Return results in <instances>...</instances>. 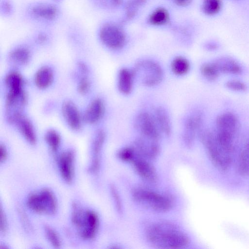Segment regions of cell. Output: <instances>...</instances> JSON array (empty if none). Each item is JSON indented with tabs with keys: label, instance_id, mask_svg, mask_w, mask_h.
<instances>
[{
	"label": "cell",
	"instance_id": "16",
	"mask_svg": "<svg viewBox=\"0 0 249 249\" xmlns=\"http://www.w3.org/2000/svg\"><path fill=\"white\" fill-rule=\"evenodd\" d=\"M106 134L102 130H99L93 140L92 144V156L89 170L92 173L97 172L100 164L102 149L105 140Z\"/></svg>",
	"mask_w": 249,
	"mask_h": 249
},
{
	"label": "cell",
	"instance_id": "21",
	"mask_svg": "<svg viewBox=\"0 0 249 249\" xmlns=\"http://www.w3.org/2000/svg\"><path fill=\"white\" fill-rule=\"evenodd\" d=\"M10 60L19 64H26L30 60L31 52L25 44H19L13 48L9 53Z\"/></svg>",
	"mask_w": 249,
	"mask_h": 249
},
{
	"label": "cell",
	"instance_id": "8",
	"mask_svg": "<svg viewBox=\"0 0 249 249\" xmlns=\"http://www.w3.org/2000/svg\"><path fill=\"white\" fill-rule=\"evenodd\" d=\"M27 204L31 210L38 213L52 214L57 209L56 198L47 189L31 194L27 198Z\"/></svg>",
	"mask_w": 249,
	"mask_h": 249
},
{
	"label": "cell",
	"instance_id": "24",
	"mask_svg": "<svg viewBox=\"0 0 249 249\" xmlns=\"http://www.w3.org/2000/svg\"><path fill=\"white\" fill-rule=\"evenodd\" d=\"M53 33L52 28L37 27L32 33L31 38L35 44L44 46L52 41Z\"/></svg>",
	"mask_w": 249,
	"mask_h": 249
},
{
	"label": "cell",
	"instance_id": "41",
	"mask_svg": "<svg viewBox=\"0 0 249 249\" xmlns=\"http://www.w3.org/2000/svg\"><path fill=\"white\" fill-rule=\"evenodd\" d=\"M178 7H185L189 6L193 0H169Z\"/></svg>",
	"mask_w": 249,
	"mask_h": 249
},
{
	"label": "cell",
	"instance_id": "39",
	"mask_svg": "<svg viewBox=\"0 0 249 249\" xmlns=\"http://www.w3.org/2000/svg\"><path fill=\"white\" fill-rule=\"evenodd\" d=\"M90 88V82L86 75L83 76L79 81L77 89L81 94L87 93Z\"/></svg>",
	"mask_w": 249,
	"mask_h": 249
},
{
	"label": "cell",
	"instance_id": "35",
	"mask_svg": "<svg viewBox=\"0 0 249 249\" xmlns=\"http://www.w3.org/2000/svg\"><path fill=\"white\" fill-rule=\"evenodd\" d=\"M136 154V152L133 146L126 147L120 149L118 152L117 156L122 161L131 162Z\"/></svg>",
	"mask_w": 249,
	"mask_h": 249
},
{
	"label": "cell",
	"instance_id": "2",
	"mask_svg": "<svg viewBox=\"0 0 249 249\" xmlns=\"http://www.w3.org/2000/svg\"><path fill=\"white\" fill-rule=\"evenodd\" d=\"M22 14L37 27L52 28L61 20L63 11L60 4L52 0H31L24 5Z\"/></svg>",
	"mask_w": 249,
	"mask_h": 249
},
{
	"label": "cell",
	"instance_id": "22",
	"mask_svg": "<svg viewBox=\"0 0 249 249\" xmlns=\"http://www.w3.org/2000/svg\"><path fill=\"white\" fill-rule=\"evenodd\" d=\"M170 19V14L166 8L158 7L148 15L147 22L151 26H162L167 24Z\"/></svg>",
	"mask_w": 249,
	"mask_h": 249
},
{
	"label": "cell",
	"instance_id": "25",
	"mask_svg": "<svg viewBox=\"0 0 249 249\" xmlns=\"http://www.w3.org/2000/svg\"><path fill=\"white\" fill-rule=\"evenodd\" d=\"M155 120L160 131L167 136L171 131V123L167 111L162 107H158L155 111Z\"/></svg>",
	"mask_w": 249,
	"mask_h": 249
},
{
	"label": "cell",
	"instance_id": "28",
	"mask_svg": "<svg viewBox=\"0 0 249 249\" xmlns=\"http://www.w3.org/2000/svg\"><path fill=\"white\" fill-rule=\"evenodd\" d=\"M237 170L241 176H249V141L240 153L237 162Z\"/></svg>",
	"mask_w": 249,
	"mask_h": 249
},
{
	"label": "cell",
	"instance_id": "4",
	"mask_svg": "<svg viewBox=\"0 0 249 249\" xmlns=\"http://www.w3.org/2000/svg\"><path fill=\"white\" fill-rule=\"evenodd\" d=\"M199 135L211 161L220 171L229 169L232 160V153L230 152L217 141L214 133L209 131H201Z\"/></svg>",
	"mask_w": 249,
	"mask_h": 249
},
{
	"label": "cell",
	"instance_id": "43",
	"mask_svg": "<svg viewBox=\"0 0 249 249\" xmlns=\"http://www.w3.org/2000/svg\"><path fill=\"white\" fill-rule=\"evenodd\" d=\"M78 66L80 71L84 75H86L88 72L87 66L82 62H80L78 64Z\"/></svg>",
	"mask_w": 249,
	"mask_h": 249
},
{
	"label": "cell",
	"instance_id": "42",
	"mask_svg": "<svg viewBox=\"0 0 249 249\" xmlns=\"http://www.w3.org/2000/svg\"><path fill=\"white\" fill-rule=\"evenodd\" d=\"M7 158V151L4 145L0 144V159L1 162L6 160Z\"/></svg>",
	"mask_w": 249,
	"mask_h": 249
},
{
	"label": "cell",
	"instance_id": "23",
	"mask_svg": "<svg viewBox=\"0 0 249 249\" xmlns=\"http://www.w3.org/2000/svg\"><path fill=\"white\" fill-rule=\"evenodd\" d=\"M35 83L40 89L49 87L53 80V73L49 67L43 66L38 70L35 75Z\"/></svg>",
	"mask_w": 249,
	"mask_h": 249
},
{
	"label": "cell",
	"instance_id": "11",
	"mask_svg": "<svg viewBox=\"0 0 249 249\" xmlns=\"http://www.w3.org/2000/svg\"><path fill=\"white\" fill-rule=\"evenodd\" d=\"M132 146L138 155L148 160L156 158L160 151L158 141L142 136L135 140Z\"/></svg>",
	"mask_w": 249,
	"mask_h": 249
},
{
	"label": "cell",
	"instance_id": "5",
	"mask_svg": "<svg viewBox=\"0 0 249 249\" xmlns=\"http://www.w3.org/2000/svg\"><path fill=\"white\" fill-rule=\"evenodd\" d=\"M132 196L136 202L159 213L168 212L173 205V200L169 196L146 188L134 189Z\"/></svg>",
	"mask_w": 249,
	"mask_h": 249
},
{
	"label": "cell",
	"instance_id": "15",
	"mask_svg": "<svg viewBox=\"0 0 249 249\" xmlns=\"http://www.w3.org/2000/svg\"><path fill=\"white\" fill-rule=\"evenodd\" d=\"M63 116L68 125L73 130H78L81 126V117L75 105L70 101L62 106Z\"/></svg>",
	"mask_w": 249,
	"mask_h": 249
},
{
	"label": "cell",
	"instance_id": "12",
	"mask_svg": "<svg viewBox=\"0 0 249 249\" xmlns=\"http://www.w3.org/2000/svg\"><path fill=\"white\" fill-rule=\"evenodd\" d=\"M216 132L235 138L239 127L236 116L230 112L218 115L216 120Z\"/></svg>",
	"mask_w": 249,
	"mask_h": 249
},
{
	"label": "cell",
	"instance_id": "29",
	"mask_svg": "<svg viewBox=\"0 0 249 249\" xmlns=\"http://www.w3.org/2000/svg\"><path fill=\"white\" fill-rule=\"evenodd\" d=\"M5 83L8 91H19L23 90V78L18 72L12 71L7 74L5 78Z\"/></svg>",
	"mask_w": 249,
	"mask_h": 249
},
{
	"label": "cell",
	"instance_id": "44",
	"mask_svg": "<svg viewBox=\"0 0 249 249\" xmlns=\"http://www.w3.org/2000/svg\"><path fill=\"white\" fill-rule=\"evenodd\" d=\"M53 0V1L57 3H59V4H61L62 2L64 1L65 0Z\"/></svg>",
	"mask_w": 249,
	"mask_h": 249
},
{
	"label": "cell",
	"instance_id": "32",
	"mask_svg": "<svg viewBox=\"0 0 249 249\" xmlns=\"http://www.w3.org/2000/svg\"><path fill=\"white\" fill-rule=\"evenodd\" d=\"M200 71L203 76L209 81L216 80L220 73L214 62H207L202 65Z\"/></svg>",
	"mask_w": 249,
	"mask_h": 249
},
{
	"label": "cell",
	"instance_id": "36",
	"mask_svg": "<svg viewBox=\"0 0 249 249\" xmlns=\"http://www.w3.org/2000/svg\"><path fill=\"white\" fill-rule=\"evenodd\" d=\"M45 235L50 243L55 248H59L61 240L57 233L51 227L46 226L44 227Z\"/></svg>",
	"mask_w": 249,
	"mask_h": 249
},
{
	"label": "cell",
	"instance_id": "6",
	"mask_svg": "<svg viewBox=\"0 0 249 249\" xmlns=\"http://www.w3.org/2000/svg\"><path fill=\"white\" fill-rule=\"evenodd\" d=\"M71 221L83 238L91 239L96 235L99 227V218L94 212L84 211L74 204L72 206Z\"/></svg>",
	"mask_w": 249,
	"mask_h": 249
},
{
	"label": "cell",
	"instance_id": "31",
	"mask_svg": "<svg viewBox=\"0 0 249 249\" xmlns=\"http://www.w3.org/2000/svg\"><path fill=\"white\" fill-rule=\"evenodd\" d=\"M171 68L173 72L178 75H182L189 70L190 64L187 59L182 56H177L172 61Z\"/></svg>",
	"mask_w": 249,
	"mask_h": 249
},
{
	"label": "cell",
	"instance_id": "14",
	"mask_svg": "<svg viewBox=\"0 0 249 249\" xmlns=\"http://www.w3.org/2000/svg\"><path fill=\"white\" fill-rule=\"evenodd\" d=\"M75 154L71 150L63 152L58 158V166L61 175L67 182H71L74 172Z\"/></svg>",
	"mask_w": 249,
	"mask_h": 249
},
{
	"label": "cell",
	"instance_id": "17",
	"mask_svg": "<svg viewBox=\"0 0 249 249\" xmlns=\"http://www.w3.org/2000/svg\"><path fill=\"white\" fill-rule=\"evenodd\" d=\"M104 112V104L99 98L94 99L89 104L84 114L83 119L87 123L93 124L102 117Z\"/></svg>",
	"mask_w": 249,
	"mask_h": 249
},
{
	"label": "cell",
	"instance_id": "19",
	"mask_svg": "<svg viewBox=\"0 0 249 249\" xmlns=\"http://www.w3.org/2000/svg\"><path fill=\"white\" fill-rule=\"evenodd\" d=\"M214 62L220 73L238 75L242 71L240 64L231 58L223 57Z\"/></svg>",
	"mask_w": 249,
	"mask_h": 249
},
{
	"label": "cell",
	"instance_id": "18",
	"mask_svg": "<svg viewBox=\"0 0 249 249\" xmlns=\"http://www.w3.org/2000/svg\"><path fill=\"white\" fill-rule=\"evenodd\" d=\"M15 124L24 138L31 144L36 142V137L33 125L30 121L22 114L14 121Z\"/></svg>",
	"mask_w": 249,
	"mask_h": 249
},
{
	"label": "cell",
	"instance_id": "26",
	"mask_svg": "<svg viewBox=\"0 0 249 249\" xmlns=\"http://www.w3.org/2000/svg\"><path fill=\"white\" fill-rule=\"evenodd\" d=\"M90 6L102 11H113L124 4V0H86Z\"/></svg>",
	"mask_w": 249,
	"mask_h": 249
},
{
	"label": "cell",
	"instance_id": "10",
	"mask_svg": "<svg viewBox=\"0 0 249 249\" xmlns=\"http://www.w3.org/2000/svg\"><path fill=\"white\" fill-rule=\"evenodd\" d=\"M131 163L137 174L143 180L152 184L157 182L158 177L156 170L148 160L139 156L136 153Z\"/></svg>",
	"mask_w": 249,
	"mask_h": 249
},
{
	"label": "cell",
	"instance_id": "30",
	"mask_svg": "<svg viewBox=\"0 0 249 249\" xmlns=\"http://www.w3.org/2000/svg\"><path fill=\"white\" fill-rule=\"evenodd\" d=\"M222 5V0H202L201 8L206 15L213 16L220 11Z\"/></svg>",
	"mask_w": 249,
	"mask_h": 249
},
{
	"label": "cell",
	"instance_id": "1",
	"mask_svg": "<svg viewBox=\"0 0 249 249\" xmlns=\"http://www.w3.org/2000/svg\"><path fill=\"white\" fill-rule=\"evenodd\" d=\"M146 237L151 244L160 249H182L190 242L188 236L178 227L165 221L157 222L149 226Z\"/></svg>",
	"mask_w": 249,
	"mask_h": 249
},
{
	"label": "cell",
	"instance_id": "20",
	"mask_svg": "<svg viewBox=\"0 0 249 249\" xmlns=\"http://www.w3.org/2000/svg\"><path fill=\"white\" fill-rule=\"evenodd\" d=\"M135 77L133 70L122 68L118 76V88L119 91L124 94H128L132 91Z\"/></svg>",
	"mask_w": 249,
	"mask_h": 249
},
{
	"label": "cell",
	"instance_id": "13",
	"mask_svg": "<svg viewBox=\"0 0 249 249\" xmlns=\"http://www.w3.org/2000/svg\"><path fill=\"white\" fill-rule=\"evenodd\" d=\"M202 116L196 112L189 116L185 120L183 133V139L188 146L193 144L196 133H199L202 124Z\"/></svg>",
	"mask_w": 249,
	"mask_h": 249
},
{
	"label": "cell",
	"instance_id": "37",
	"mask_svg": "<svg viewBox=\"0 0 249 249\" xmlns=\"http://www.w3.org/2000/svg\"><path fill=\"white\" fill-rule=\"evenodd\" d=\"M225 84L227 88L233 91L242 92L245 91L247 89L246 85L238 80H230L227 81Z\"/></svg>",
	"mask_w": 249,
	"mask_h": 249
},
{
	"label": "cell",
	"instance_id": "34",
	"mask_svg": "<svg viewBox=\"0 0 249 249\" xmlns=\"http://www.w3.org/2000/svg\"><path fill=\"white\" fill-rule=\"evenodd\" d=\"M45 140L53 152L57 151L61 142V137L59 133L54 130H49L45 135Z\"/></svg>",
	"mask_w": 249,
	"mask_h": 249
},
{
	"label": "cell",
	"instance_id": "9",
	"mask_svg": "<svg viewBox=\"0 0 249 249\" xmlns=\"http://www.w3.org/2000/svg\"><path fill=\"white\" fill-rule=\"evenodd\" d=\"M135 127L142 136L158 141L160 131L153 117L146 112L140 113L136 117Z\"/></svg>",
	"mask_w": 249,
	"mask_h": 249
},
{
	"label": "cell",
	"instance_id": "38",
	"mask_svg": "<svg viewBox=\"0 0 249 249\" xmlns=\"http://www.w3.org/2000/svg\"><path fill=\"white\" fill-rule=\"evenodd\" d=\"M110 192L114 202L117 210L119 213L122 212V203L121 197L116 187L113 185L110 187Z\"/></svg>",
	"mask_w": 249,
	"mask_h": 249
},
{
	"label": "cell",
	"instance_id": "40",
	"mask_svg": "<svg viewBox=\"0 0 249 249\" xmlns=\"http://www.w3.org/2000/svg\"><path fill=\"white\" fill-rule=\"evenodd\" d=\"M0 229L1 232H4L7 228V221L4 212H3L2 208L0 209Z\"/></svg>",
	"mask_w": 249,
	"mask_h": 249
},
{
	"label": "cell",
	"instance_id": "33",
	"mask_svg": "<svg viewBox=\"0 0 249 249\" xmlns=\"http://www.w3.org/2000/svg\"><path fill=\"white\" fill-rule=\"evenodd\" d=\"M16 7L13 0H0V16L4 19H9L14 16Z\"/></svg>",
	"mask_w": 249,
	"mask_h": 249
},
{
	"label": "cell",
	"instance_id": "7",
	"mask_svg": "<svg viewBox=\"0 0 249 249\" xmlns=\"http://www.w3.org/2000/svg\"><path fill=\"white\" fill-rule=\"evenodd\" d=\"M133 71L135 77L137 76L143 85L147 87L159 84L163 77V72L160 65L150 60L138 62Z\"/></svg>",
	"mask_w": 249,
	"mask_h": 249
},
{
	"label": "cell",
	"instance_id": "27",
	"mask_svg": "<svg viewBox=\"0 0 249 249\" xmlns=\"http://www.w3.org/2000/svg\"><path fill=\"white\" fill-rule=\"evenodd\" d=\"M146 2L147 0H127L124 4V21H128L135 18Z\"/></svg>",
	"mask_w": 249,
	"mask_h": 249
},
{
	"label": "cell",
	"instance_id": "3",
	"mask_svg": "<svg viewBox=\"0 0 249 249\" xmlns=\"http://www.w3.org/2000/svg\"><path fill=\"white\" fill-rule=\"evenodd\" d=\"M96 36L99 42L106 48L118 50L126 42V35L121 23L112 20H106L97 26Z\"/></svg>",
	"mask_w": 249,
	"mask_h": 249
}]
</instances>
